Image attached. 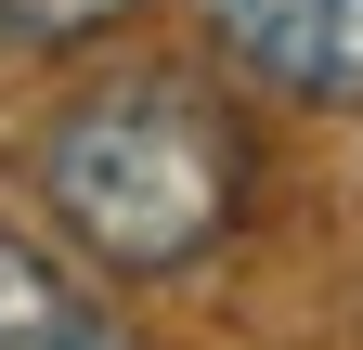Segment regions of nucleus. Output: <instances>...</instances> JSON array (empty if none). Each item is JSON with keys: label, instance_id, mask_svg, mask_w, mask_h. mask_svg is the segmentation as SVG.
I'll return each instance as SVG.
<instances>
[{"label": "nucleus", "instance_id": "obj_3", "mask_svg": "<svg viewBox=\"0 0 363 350\" xmlns=\"http://www.w3.org/2000/svg\"><path fill=\"white\" fill-rule=\"evenodd\" d=\"M0 350H143V337L104 312V286L78 259H52L39 234L0 221Z\"/></svg>", "mask_w": 363, "mask_h": 350}, {"label": "nucleus", "instance_id": "obj_4", "mask_svg": "<svg viewBox=\"0 0 363 350\" xmlns=\"http://www.w3.org/2000/svg\"><path fill=\"white\" fill-rule=\"evenodd\" d=\"M143 0H0V52H78V39L130 26Z\"/></svg>", "mask_w": 363, "mask_h": 350}, {"label": "nucleus", "instance_id": "obj_1", "mask_svg": "<svg viewBox=\"0 0 363 350\" xmlns=\"http://www.w3.org/2000/svg\"><path fill=\"white\" fill-rule=\"evenodd\" d=\"M247 182H259V143L247 117L195 91V78H91L78 104L39 117V208L65 221V247L91 273H195V259L247 221Z\"/></svg>", "mask_w": 363, "mask_h": 350}, {"label": "nucleus", "instance_id": "obj_2", "mask_svg": "<svg viewBox=\"0 0 363 350\" xmlns=\"http://www.w3.org/2000/svg\"><path fill=\"white\" fill-rule=\"evenodd\" d=\"M195 26L286 104H363V0H195Z\"/></svg>", "mask_w": 363, "mask_h": 350}]
</instances>
